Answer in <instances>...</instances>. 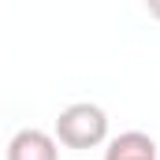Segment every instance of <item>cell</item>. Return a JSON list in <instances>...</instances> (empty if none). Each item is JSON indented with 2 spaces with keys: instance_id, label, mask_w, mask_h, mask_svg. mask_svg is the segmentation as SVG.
<instances>
[{
  "instance_id": "3",
  "label": "cell",
  "mask_w": 160,
  "mask_h": 160,
  "mask_svg": "<svg viewBox=\"0 0 160 160\" xmlns=\"http://www.w3.org/2000/svg\"><path fill=\"white\" fill-rule=\"evenodd\" d=\"M104 160H160L157 138L145 134V130H123L116 138H108Z\"/></svg>"
},
{
  "instance_id": "4",
  "label": "cell",
  "mask_w": 160,
  "mask_h": 160,
  "mask_svg": "<svg viewBox=\"0 0 160 160\" xmlns=\"http://www.w3.org/2000/svg\"><path fill=\"white\" fill-rule=\"evenodd\" d=\"M149 15H153V19H160V0H149Z\"/></svg>"
},
{
  "instance_id": "1",
  "label": "cell",
  "mask_w": 160,
  "mask_h": 160,
  "mask_svg": "<svg viewBox=\"0 0 160 160\" xmlns=\"http://www.w3.org/2000/svg\"><path fill=\"white\" fill-rule=\"evenodd\" d=\"M52 138L67 149H97L108 142V112L93 101H75L56 116Z\"/></svg>"
},
{
  "instance_id": "2",
  "label": "cell",
  "mask_w": 160,
  "mask_h": 160,
  "mask_svg": "<svg viewBox=\"0 0 160 160\" xmlns=\"http://www.w3.org/2000/svg\"><path fill=\"white\" fill-rule=\"evenodd\" d=\"M8 160H60V145L48 130L41 127H22L8 142Z\"/></svg>"
}]
</instances>
